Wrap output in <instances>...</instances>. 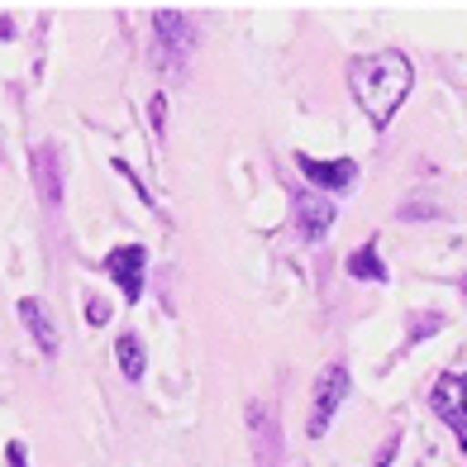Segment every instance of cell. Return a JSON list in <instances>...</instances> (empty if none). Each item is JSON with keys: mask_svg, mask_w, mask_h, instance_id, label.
Instances as JSON below:
<instances>
[{"mask_svg": "<svg viewBox=\"0 0 467 467\" xmlns=\"http://www.w3.org/2000/svg\"><path fill=\"white\" fill-rule=\"evenodd\" d=\"M115 358H119V372L130 377V381H139L148 372V348H143L139 334H119L115 338Z\"/></svg>", "mask_w": 467, "mask_h": 467, "instance_id": "obj_10", "label": "cell"}, {"mask_svg": "<svg viewBox=\"0 0 467 467\" xmlns=\"http://www.w3.org/2000/svg\"><path fill=\"white\" fill-rule=\"evenodd\" d=\"M19 320L29 325V334H34V344L44 348V353H57V334H53V320H48V310L34 301V296H25L19 301Z\"/></svg>", "mask_w": 467, "mask_h": 467, "instance_id": "obj_8", "label": "cell"}, {"mask_svg": "<svg viewBox=\"0 0 467 467\" xmlns=\"http://www.w3.org/2000/svg\"><path fill=\"white\" fill-rule=\"evenodd\" d=\"M34 177H38L44 201L57 205V201H62V182H57V153H53V143H44V148L34 153Z\"/></svg>", "mask_w": 467, "mask_h": 467, "instance_id": "obj_9", "label": "cell"}, {"mask_svg": "<svg viewBox=\"0 0 467 467\" xmlns=\"http://www.w3.org/2000/svg\"><path fill=\"white\" fill-rule=\"evenodd\" d=\"M344 396H348V368L344 363H329L320 372V381H315V400H310V420H306V434L310 439H320L329 430V420H334L338 406H344Z\"/></svg>", "mask_w": 467, "mask_h": 467, "instance_id": "obj_3", "label": "cell"}, {"mask_svg": "<svg viewBox=\"0 0 467 467\" xmlns=\"http://www.w3.org/2000/svg\"><path fill=\"white\" fill-rule=\"evenodd\" d=\"M348 272H353L358 282H387V267H381V258H377V244L353 248L348 253Z\"/></svg>", "mask_w": 467, "mask_h": 467, "instance_id": "obj_12", "label": "cell"}, {"mask_svg": "<svg viewBox=\"0 0 467 467\" xmlns=\"http://www.w3.org/2000/svg\"><path fill=\"white\" fill-rule=\"evenodd\" d=\"M105 277H115V286L124 291V301L139 306L143 301V286H148V248L143 244H119L100 258Z\"/></svg>", "mask_w": 467, "mask_h": 467, "instance_id": "obj_2", "label": "cell"}, {"mask_svg": "<svg viewBox=\"0 0 467 467\" xmlns=\"http://www.w3.org/2000/svg\"><path fill=\"white\" fill-rule=\"evenodd\" d=\"M153 25H158V62H172V67H182V57H186V48H191L186 15H182V10H158Z\"/></svg>", "mask_w": 467, "mask_h": 467, "instance_id": "obj_7", "label": "cell"}, {"mask_svg": "<svg viewBox=\"0 0 467 467\" xmlns=\"http://www.w3.org/2000/svg\"><path fill=\"white\" fill-rule=\"evenodd\" d=\"M248 424L258 430V458H263V467H272V458H277V424H272V410L267 406H253L248 410Z\"/></svg>", "mask_w": 467, "mask_h": 467, "instance_id": "obj_11", "label": "cell"}, {"mask_svg": "<svg viewBox=\"0 0 467 467\" xmlns=\"http://www.w3.org/2000/svg\"><path fill=\"white\" fill-rule=\"evenodd\" d=\"M410 87H415V67H410V57L396 53V48L368 53L348 67V91H353L358 105H363V115L372 119V130H387V124L396 119V110L406 105Z\"/></svg>", "mask_w": 467, "mask_h": 467, "instance_id": "obj_1", "label": "cell"}, {"mask_svg": "<svg viewBox=\"0 0 467 467\" xmlns=\"http://www.w3.org/2000/svg\"><path fill=\"white\" fill-rule=\"evenodd\" d=\"M291 210H296V224H301L306 239H329V229H334V205L320 196V191H310V186H296L291 191Z\"/></svg>", "mask_w": 467, "mask_h": 467, "instance_id": "obj_5", "label": "cell"}, {"mask_svg": "<svg viewBox=\"0 0 467 467\" xmlns=\"http://www.w3.org/2000/svg\"><path fill=\"white\" fill-rule=\"evenodd\" d=\"M87 320L91 325H110V301H105V296H91L87 301Z\"/></svg>", "mask_w": 467, "mask_h": 467, "instance_id": "obj_13", "label": "cell"}, {"mask_svg": "<svg viewBox=\"0 0 467 467\" xmlns=\"http://www.w3.org/2000/svg\"><path fill=\"white\" fill-rule=\"evenodd\" d=\"M296 167L306 172V182H315V191H348L358 182V162L353 158H338V162H320V158H310V153H296Z\"/></svg>", "mask_w": 467, "mask_h": 467, "instance_id": "obj_6", "label": "cell"}, {"mask_svg": "<svg viewBox=\"0 0 467 467\" xmlns=\"http://www.w3.org/2000/svg\"><path fill=\"white\" fill-rule=\"evenodd\" d=\"M387 462H391V449H381V462L377 467H387Z\"/></svg>", "mask_w": 467, "mask_h": 467, "instance_id": "obj_16", "label": "cell"}, {"mask_svg": "<svg viewBox=\"0 0 467 467\" xmlns=\"http://www.w3.org/2000/svg\"><path fill=\"white\" fill-rule=\"evenodd\" d=\"M5 462H10V467H29V453H25V443H19V439L5 449Z\"/></svg>", "mask_w": 467, "mask_h": 467, "instance_id": "obj_14", "label": "cell"}, {"mask_svg": "<svg viewBox=\"0 0 467 467\" xmlns=\"http://www.w3.org/2000/svg\"><path fill=\"white\" fill-rule=\"evenodd\" d=\"M430 406H434V415L467 443V372H443V377L434 381V391H430Z\"/></svg>", "mask_w": 467, "mask_h": 467, "instance_id": "obj_4", "label": "cell"}, {"mask_svg": "<svg viewBox=\"0 0 467 467\" xmlns=\"http://www.w3.org/2000/svg\"><path fill=\"white\" fill-rule=\"evenodd\" d=\"M148 105H153V130L162 134V124H167V96H153Z\"/></svg>", "mask_w": 467, "mask_h": 467, "instance_id": "obj_15", "label": "cell"}]
</instances>
